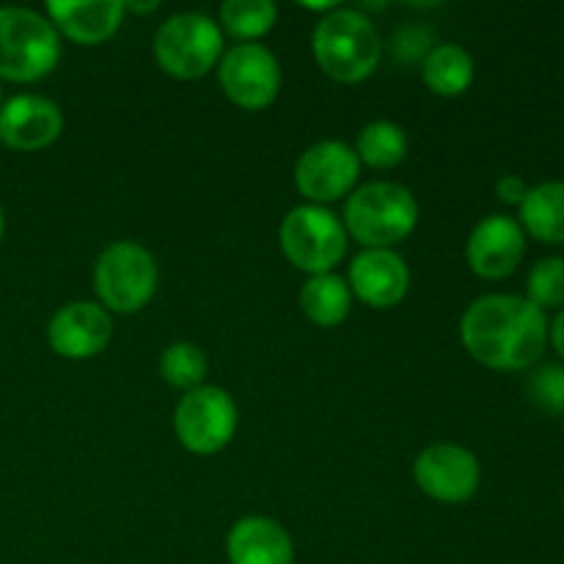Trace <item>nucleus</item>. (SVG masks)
Returning <instances> with one entry per match:
<instances>
[{"label": "nucleus", "instance_id": "f257e3e1", "mask_svg": "<svg viewBox=\"0 0 564 564\" xmlns=\"http://www.w3.org/2000/svg\"><path fill=\"white\" fill-rule=\"evenodd\" d=\"M460 339L485 367L521 372L545 352L549 319L521 295H482L463 314Z\"/></svg>", "mask_w": 564, "mask_h": 564}, {"label": "nucleus", "instance_id": "f03ea898", "mask_svg": "<svg viewBox=\"0 0 564 564\" xmlns=\"http://www.w3.org/2000/svg\"><path fill=\"white\" fill-rule=\"evenodd\" d=\"M319 69L336 83H361L378 69L383 42L375 22L361 9L336 6L317 22L312 36Z\"/></svg>", "mask_w": 564, "mask_h": 564}, {"label": "nucleus", "instance_id": "7ed1b4c3", "mask_svg": "<svg viewBox=\"0 0 564 564\" xmlns=\"http://www.w3.org/2000/svg\"><path fill=\"white\" fill-rule=\"evenodd\" d=\"M341 224L364 248H391L416 229V196L400 182H369L350 193Z\"/></svg>", "mask_w": 564, "mask_h": 564}, {"label": "nucleus", "instance_id": "20e7f679", "mask_svg": "<svg viewBox=\"0 0 564 564\" xmlns=\"http://www.w3.org/2000/svg\"><path fill=\"white\" fill-rule=\"evenodd\" d=\"M61 36L53 22L33 9H0V80L36 83L58 66Z\"/></svg>", "mask_w": 564, "mask_h": 564}, {"label": "nucleus", "instance_id": "39448f33", "mask_svg": "<svg viewBox=\"0 0 564 564\" xmlns=\"http://www.w3.org/2000/svg\"><path fill=\"white\" fill-rule=\"evenodd\" d=\"M154 58L165 75L196 80L224 58V31L202 11H180L154 33Z\"/></svg>", "mask_w": 564, "mask_h": 564}, {"label": "nucleus", "instance_id": "423d86ee", "mask_svg": "<svg viewBox=\"0 0 564 564\" xmlns=\"http://www.w3.org/2000/svg\"><path fill=\"white\" fill-rule=\"evenodd\" d=\"M158 262L141 242H113L94 264V290L99 306L116 314L141 312L158 292Z\"/></svg>", "mask_w": 564, "mask_h": 564}, {"label": "nucleus", "instance_id": "0eeeda50", "mask_svg": "<svg viewBox=\"0 0 564 564\" xmlns=\"http://www.w3.org/2000/svg\"><path fill=\"white\" fill-rule=\"evenodd\" d=\"M279 242L292 268L308 275L334 273L347 253V229L330 209L301 204L281 220Z\"/></svg>", "mask_w": 564, "mask_h": 564}, {"label": "nucleus", "instance_id": "6e6552de", "mask_svg": "<svg viewBox=\"0 0 564 564\" xmlns=\"http://www.w3.org/2000/svg\"><path fill=\"white\" fill-rule=\"evenodd\" d=\"M237 405L229 391L198 386L185 391L174 411V433L193 455H215L226 449L237 433Z\"/></svg>", "mask_w": 564, "mask_h": 564}, {"label": "nucleus", "instance_id": "1a4fd4ad", "mask_svg": "<svg viewBox=\"0 0 564 564\" xmlns=\"http://www.w3.org/2000/svg\"><path fill=\"white\" fill-rule=\"evenodd\" d=\"M218 80L237 108L264 110L281 91V66L264 44H235L220 58Z\"/></svg>", "mask_w": 564, "mask_h": 564}, {"label": "nucleus", "instance_id": "9d476101", "mask_svg": "<svg viewBox=\"0 0 564 564\" xmlns=\"http://www.w3.org/2000/svg\"><path fill=\"white\" fill-rule=\"evenodd\" d=\"M361 176V160L345 141H319L295 163V187L317 207L345 198Z\"/></svg>", "mask_w": 564, "mask_h": 564}, {"label": "nucleus", "instance_id": "9b49d317", "mask_svg": "<svg viewBox=\"0 0 564 564\" xmlns=\"http://www.w3.org/2000/svg\"><path fill=\"white\" fill-rule=\"evenodd\" d=\"M419 490L441 505H463L479 490L482 468L477 455L460 444H433L413 463Z\"/></svg>", "mask_w": 564, "mask_h": 564}, {"label": "nucleus", "instance_id": "f8f14e48", "mask_svg": "<svg viewBox=\"0 0 564 564\" xmlns=\"http://www.w3.org/2000/svg\"><path fill=\"white\" fill-rule=\"evenodd\" d=\"M113 336V317L105 306L91 301H75L61 306L47 325V341L53 352L69 361H86L99 356Z\"/></svg>", "mask_w": 564, "mask_h": 564}, {"label": "nucleus", "instance_id": "ddd939ff", "mask_svg": "<svg viewBox=\"0 0 564 564\" xmlns=\"http://www.w3.org/2000/svg\"><path fill=\"white\" fill-rule=\"evenodd\" d=\"M64 132V113L42 94H17L0 108V143L14 152H39Z\"/></svg>", "mask_w": 564, "mask_h": 564}, {"label": "nucleus", "instance_id": "4468645a", "mask_svg": "<svg viewBox=\"0 0 564 564\" xmlns=\"http://www.w3.org/2000/svg\"><path fill=\"white\" fill-rule=\"evenodd\" d=\"M527 253V231L510 215H488L471 229L466 246L468 268L479 279H505Z\"/></svg>", "mask_w": 564, "mask_h": 564}, {"label": "nucleus", "instance_id": "2eb2a0df", "mask_svg": "<svg viewBox=\"0 0 564 564\" xmlns=\"http://www.w3.org/2000/svg\"><path fill=\"white\" fill-rule=\"evenodd\" d=\"M352 295L372 308H391L405 301L411 286V270L405 259L391 248H367L350 264Z\"/></svg>", "mask_w": 564, "mask_h": 564}, {"label": "nucleus", "instance_id": "dca6fc26", "mask_svg": "<svg viewBox=\"0 0 564 564\" xmlns=\"http://www.w3.org/2000/svg\"><path fill=\"white\" fill-rule=\"evenodd\" d=\"M47 20L69 42L102 44L124 22V6L116 0H53L47 3Z\"/></svg>", "mask_w": 564, "mask_h": 564}, {"label": "nucleus", "instance_id": "f3484780", "mask_svg": "<svg viewBox=\"0 0 564 564\" xmlns=\"http://www.w3.org/2000/svg\"><path fill=\"white\" fill-rule=\"evenodd\" d=\"M226 556H229V564H292L295 545L279 521L248 516L229 529Z\"/></svg>", "mask_w": 564, "mask_h": 564}, {"label": "nucleus", "instance_id": "a211bd4d", "mask_svg": "<svg viewBox=\"0 0 564 564\" xmlns=\"http://www.w3.org/2000/svg\"><path fill=\"white\" fill-rule=\"evenodd\" d=\"M521 229L538 240L564 242V182L551 180L529 187L521 202Z\"/></svg>", "mask_w": 564, "mask_h": 564}, {"label": "nucleus", "instance_id": "6ab92c4d", "mask_svg": "<svg viewBox=\"0 0 564 564\" xmlns=\"http://www.w3.org/2000/svg\"><path fill=\"white\" fill-rule=\"evenodd\" d=\"M474 58L460 44H435L422 61L424 86L438 97H460L474 83Z\"/></svg>", "mask_w": 564, "mask_h": 564}, {"label": "nucleus", "instance_id": "aec40b11", "mask_svg": "<svg viewBox=\"0 0 564 564\" xmlns=\"http://www.w3.org/2000/svg\"><path fill=\"white\" fill-rule=\"evenodd\" d=\"M301 308L319 328H336L350 317L352 292L341 275H312L301 290Z\"/></svg>", "mask_w": 564, "mask_h": 564}, {"label": "nucleus", "instance_id": "412c9836", "mask_svg": "<svg viewBox=\"0 0 564 564\" xmlns=\"http://www.w3.org/2000/svg\"><path fill=\"white\" fill-rule=\"evenodd\" d=\"M408 132L402 130L397 121H369V124L361 127L356 141V154L361 160V165H369V169H394L402 160L408 158Z\"/></svg>", "mask_w": 564, "mask_h": 564}, {"label": "nucleus", "instance_id": "4be33fe9", "mask_svg": "<svg viewBox=\"0 0 564 564\" xmlns=\"http://www.w3.org/2000/svg\"><path fill=\"white\" fill-rule=\"evenodd\" d=\"M275 17L279 9L273 0H226L220 6V28L229 36L240 39V44L257 42L273 31Z\"/></svg>", "mask_w": 564, "mask_h": 564}, {"label": "nucleus", "instance_id": "5701e85b", "mask_svg": "<svg viewBox=\"0 0 564 564\" xmlns=\"http://www.w3.org/2000/svg\"><path fill=\"white\" fill-rule=\"evenodd\" d=\"M207 356L193 341H174L160 356V375L169 386L180 391H193L207 380Z\"/></svg>", "mask_w": 564, "mask_h": 564}, {"label": "nucleus", "instance_id": "b1692460", "mask_svg": "<svg viewBox=\"0 0 564 564\" xmlns=\"http://www.w3.org/2000/svg\"><path fill=\"white\" fill-rule=\"evenodd\" d=\"M527 301L543 308H564V257H545L529 270Z\"/></svg>", "mask_w": 564, "mask_h": 564}, {"label": "nucleus", "instance_id": "393cba45", "mask_svg": "<svg viewBox=\"0 0 564 564\" xmlns=\"http://www.w3.org/2000/svg\"><path fill=\"white\" fill-rule=\"evenodd\" d=\"M527 394L540 411L551 416H564V367L543 364L527 378Z\"/></svg>", "mask_w": 564, "mask_h": 564}, {"label": "nucleus", "instance_id": "a878e982", "mask_svg": "<svg viewBox=\"0 0 564 564\" xmlns=\"http://www.w3.org/2000/svg\"><path fill=\"white\" fill-rule=\"evenodd\" d=\"M433 36L430 31L419 25H405L402 31H397L394 36V53L402 64H411V61H424L433 50Z\"/></svg>", "mask_w": 564, "mask_h": 564}, {"label": "nucleus", "instance_id": "bb28decb", "mask_svg": "<svg viewBox=\"0 0 564 564\" xmlns=\"http://www.w3.org/2000/svg\"><path fill=\"white\" fill-rule=\"evenodd\" d=\"M496 193H499V198L505 204H518V207H521V202L527 198L529 187H527V182L521 180V176L507 174V176H501L499 182H496Z\"/></svg>", "mask_w": 564, "mask_h": 564}, {"label": "nucleus", "instance_id": "cd10ccee", "mask_svg": "<svg viewBox=\"0 0 564 564\" xmlns=\"http://www.w3.org/2000/svg\"><path fill=\"white\" fill-rule=\"evenodd\" d=\"M549 339L564 361V308H560V314L554 317V323L549 325Z\"/></svg>", "mask_w": 564, "mask_h": 564}, {"label": "nucleus", "instance_id": "c85d7f7f", "mask_svg": "<svg viewBox=\"0 0 564 564\" xmlns=\"http://www.w3.org/2000/svg\"><path fill=\"white\" fill-rule=\"evenodd\" d=\"M124 11H138V14H149V11H158L160 3H121Z\"/></svg>", "mask_w": 564, "mask_h": 564}, {"label": "nucleus", "instance_id": "c756f323", "mask_svg": "<svg viewBox=\"0 0 564 564\" xmlns=\"http://www.w3.org/2000/svg\"><path fill=\"white\" fill-rule=\"evenodd\" d=\"M6 235V215H3V207H0V240H3Z\"/></svg>", "mask_w": 564, "mask_h": 564}, {"label": "nucleus", "instance_id": "7c9ffc66", "mask_svg": "<svg viewBox=\"0 0 564 564\" xmlns=\"http://www.w3.org/2000/svg\"><path fill=\"white\" fill-rule=\"evenodd\" d=\"M0 108H3V86H0Z\"/></svg>", "mask_w": 564, "mask_h": 564}]
</instances>
